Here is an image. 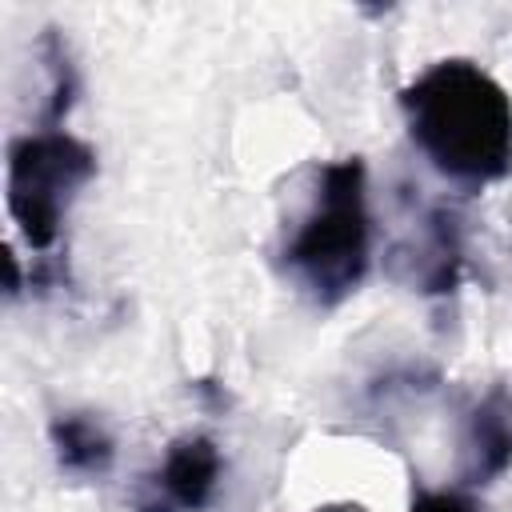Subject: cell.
Instances as JSON below:
<instances>
[{
	"instance_id": "6da1fadb",
	"label": "cell",
	"mask_w": 512,
	"mask_h": 512,
	"mask_svg": "<svg viewBox=\"0 0 512 512\" xmlns=\"http://www.w3.org/2000/svg\"><path fill=\"white\" fill-rule=\"evenodd\" d=\"M400 108L440 176L480 188L512 172V100L480 64L436 60L400 92Z\"/></svg>"
},
{
	"instance_id": "7a4b0ae2",
	"label": "cell",
	"mask_w": 512,
	"mask_h": 512,
	"mask_svg": "<svg viewBox=\"0 0 512 512\" xmlns=\"http://www.w3.org/2000/svg\"><path fill=\"white\" fill-rule=\"evenodd\" d=\"M372 264V216L368 172L360 156H344L320 168L316 200L292 240L284 244V268L316 304H340L352 296Z\"/></svg>"
},
{
	"instance_id": "3957f363",
	"label": "cell",
	"mask_w": 512,
	"mask_h": 512,
	"mask_svg": "<svg viewBox=\"0 0 512 512\" xmlns=\"http://www.w3.org/2000/svg\"><path fill=\"white\" fill-rule=\"evenodd\" d=\"M92 172L96 152L64 128H40L8 144V212L36 252L56 244L64 212Z\"/></svg>"
},
{
	"instance_id": "277c9868",
	"label": "cell",
	"mask_w": 512,
	"mask_h": 512,
	"mask_svg": "<svg viewBox=\"0 0 512 512\" xmlns=\"http://www.w3.org/2000/svg\"><path fill=\"white\" fill-rule=\"evenodd\" d=\"M224 456L208 436H180L168 444L164 460L140 480L132 508L136 512H204L216 496Z\"/></svg>"
},
{
	"instance_id": "5b68a950",
	"label": "cell",
	"mask_w": 512,
	"mask_h": 512,
	"mask_svg": "<svg viewBox=\"0 0 512 512\" xmlns=\"http://www.w3.org/2000/svg\"><path fill=\"white\" fill-rule=\"evenodd\" d=\"M464 484H492L512 468V388H488L464 420Z\"/></svg>"
},
{
	"instance_id": "8992f818",
	"label": "cell",
	"mask_w": 512,
	"mask_h": 512,
	"mask_svg": "<svg viewBox=\"0 0 512 512\" xmlns=\"http://www.w3.org/2000/svg\"><path fill=\"white\" fill-rule=\"evenodd\" d=\"M460 264H464V236L460 220L448 208H432L424 220V240L412 256V284L424 296H444L460 284Z\"/></svg>"
},
{
	"instance_id": "52a82bcc",
	"label": "cell",
	"mask_w": 512,
	"mask_h": 512,
	"mask_svg": "<svg viewBox=\"0 0 512 512\" xmlns=\"http://www.w3.org/2000/svg\"><path fill=\"white\" fill-rule=\"evenodd\" d=\"M48 440L60 468L76 476H104L116 460V440L92 412H60L48 428Z\"/></svg>"
},
{
	"instance_id": "ba28073f",
	"label": "cell",
	"mask_w": 512,
	"mask_h": 512,
	"mask_svg": "<svg viewBox=\"0 0 512 512\" xmlns=\"http://www.w3.org/2000/svg\"><path fill=\"white\" fill-rule=\"evenodd\" d=\"M408 512H476V504L460 492H424L412 500Z\"/></svg>"
},
{
	"instance_id": "9c48e42d",
	"label": "cell",
	"mask_w": 512,
	"mask_h": 512,
	"mask_svg": "<svg viewBox=\"0 0 512 512\" xmlns=\"http://www.w3.org/2000/svg\"><path fill=\"white\" fill-rule=\"evenodd\" d=\"M320 512H360V508H320Z\"/></svg>"
}]
</instances>
